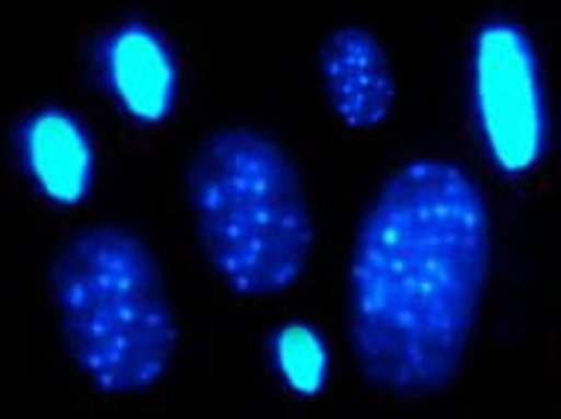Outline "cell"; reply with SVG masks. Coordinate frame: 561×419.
<instances>
[{
  "label": "cell",
  "mask_w": 561,
  "mask_h": 419,
  "mask_svg": "<svg viewBox=\"0 0 561 419\" xmlns=\"http://www.w3.org/2000/svg\"><path fill=\"white\" fill-rule=\"evenodd\" d=\"M491 275L482 189L440 156H420L381 184L360 216L348 266V342L364 379L426 396L453 384Z\"/></svg>",
  "instance_id": "cell-1"
},
{
  "label": "cell",
  "mask_w": 561,
  "mask_h": 419,
  "mask_svg": "<svg viewBox=\"0 0 561 419\" xmlns=\"http://www.w3.org/2000/svg\"><path fill=\"white\" fill-rule=\"evenodd\" d=\"M198 243L237 295L263 299L299 281L313 248V219L296 160L254 127H219L186 168Z\"/></svg>",
  "instance_id": "cell-2"
},
{
  "label": "cell",
  "mask_w": 561,
  "mask_h": 419,
  "mask_svg": "<svg viewBox=\"0 0 561 419\" xmlns=\"http://www.w3.org/2000/svg\"><path fill=\"white\" fill-rule=\"evenodd\" d=\"M50 293L71 361L101 393H139L163 379L178 322L154 252L122 224L71 234L50 260Z\"/></svg>",
  "instance_id": "cell-3"
},
{
  "label": "cell",
  "mask_w": 561,
  "mask_h": 419,
  "mask_svg": "<svg viewBox=\"0 0 561 419\" xmlns=\"http://www.w3.org/2000/svg\"><path fill=\"white\" fill-rule=\"evenodd\" d=\"M473 107L488 156L505 175H523L547 151L541 62L520 24L484 21L473 42Z\"/></svg>",
  "instance_id": "cell-4"
},
{
  "label": "cell",
  "mask_w": 561,
  "mask_h": 419,
  "mask_svg": "<svg viewBox=\"0 0 561 419\" xmlns=\"http://www.w3.org/2000/svg\"><path fill=\"white\" fill-rule=\"evenodd\" d=\"M15 154L42 198L75 207L95 181V148L87 125L59 107L33 109L15 125Z\"/></svg>",
  "instance_id": "cell-5"
},
{
  "label": "cell",
  "mask_w": 561,
  "mask_h": 419,
  "mask_svg": "<svg viewBox=\"0 0 561 419\" xmlns=\"http://www.w3.org/2000/svg\"><path fill=\"white\" fill-rule=\"evenodd\" d=\"M320 74L331 107L346 125L376 127L388 118L397 80L388 54L369 30L358 24L331 30L320 48Z\"/></svg>",
  "instance_id": "cell-6"
},
{
  "label": "cell",
  "mask_w": 561,
  "mask_h": 419,
  "mask_svg": "<svg viewBox=\"0 0 561 419\" xmlns=\"http://www.w3.org/2000/svg\"><path fill=\"white\" fill-rule=\"evenodd\" d=\"M101 69L118 107L136 121H160L172 113L178 66L169 42L148 24L113 30L101 50Z\"/></svg>",
  "instance_id": "cell-7"
},
{
  "label": "cell",
  "mask_w": 561,
  "mask_h": 419,
  "mask_svg": "<svg viewBox=\"0 0 561 419\" xmlns=\"http://www.w3.org/2000/svg\"><path fill=\"white\" fill-rule=\"evenodd\" d=\"M272 358L280 379L301 396H317L329 375V349L305 322H290L272 337Z\"/></svg>",
  "instance_id": "cell-8"
}]
</instances>
